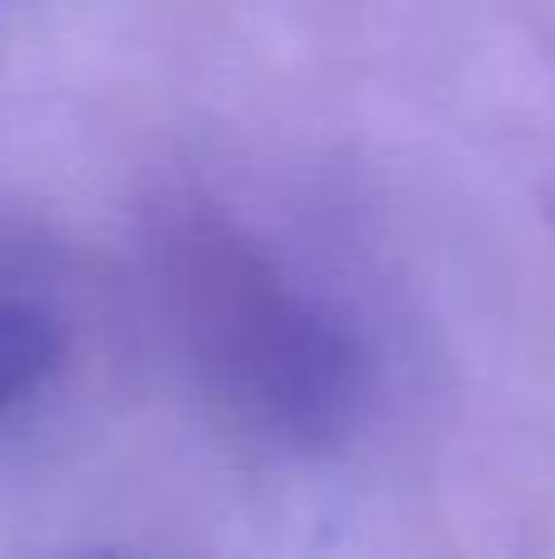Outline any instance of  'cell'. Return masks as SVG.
I'll list each match as a JSON object with an SVG mask.
<instances>
[{
	"label": "cell",
	"instance_id": "cell-1",
	"mask_svg": "<svg viewBox=\"0 0 555 559\" xmlns=\"http://www.w3.org/2000/svg\"><path fill=\"white\" fill-rule=\"evenodd\" d=\"M147 271L197 393L241 437L320 456L359 432L374 403L359 324L241 216L206 197L157 206Z\"/></svg>",
	"mask_w": 555,
	"mask_h": 559
},
{
	"label": "cell",
	"instance_id": "cell-2",
	"mask_svg": "<svg viewBox=\"0 0 555 559\" xmlns=\"http://www.w3.org/2000/svg\"><path fill=\"white\" fill-rule=\"evenodd\" d=\"M59 364V324L39 299L0 285V417L45 388Z\"/></svg>",
	"mask_w": 555,
	"mask_h": 559
}]
</instances>
